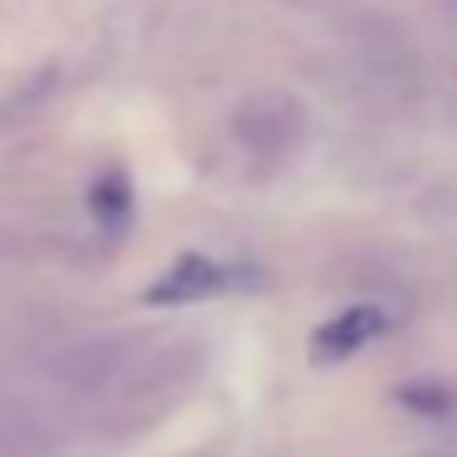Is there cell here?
Segmentation results:
<instances>
[{"label": "cell", "instance_id": "cell-1", "mask_svg": "<svg viewBox=\"0 0 457 457\" xmlns=\"http://www.w3.org/2000/svg\"><path fill=\"white\" fill-rule=\"evenodd\" d=\"M384 329H388V315L378 305H349L345 315L325 320V325L315 329L310 359H315V364H345L349 354H359V349H364L369 339H378Z\"/></svg>", "mask_w": 457, "mask_h": 457}, {"label": "cell", "instance_id": "cell-2", "mask_svg": "<svg viewBox=\"0 0 457 457\" xmlns=\"http://www.w3.org/2000/svg\"><path fill=\"white\" fill-rule=\"evenodd\" d=\"M221 286H227V270L221 266H212L207 256H182L162 280H153L143 300H148V305H192V300L217 295Z\"/></svg>", "mask_w": 457, "mask_h": 457}, {"label": "cell", "instance_id": "cell-3", "mask_svg": "<svg viewBox=\"0 0 457 457\" xmlns=\"http://www.w3.org/2000/svg\"><path fill=\"white\" fill-rule=\"evenodd\" d=\"M94 212H99L104 221H123L133 212V202H129V187H123V178L119 172H109V178L94 187Z\"/></svg>", "mask_w": 457, "mask_h": 457}, {"label": "cell", "instance_id": "cell-4", "mask_svg": "<svg viewBox=\"0 0 457 457\" xmlns=\"http://www.w3.org/2000/svg\"><path fill=\"white\" fill-rule=\"evenodd\" d=\"M398 403L413 408V413H447L453 398H447L437 384H403V388H398Z\"/></svg>", "mask_w": 457, "mask_h": 457}]
</instances>
